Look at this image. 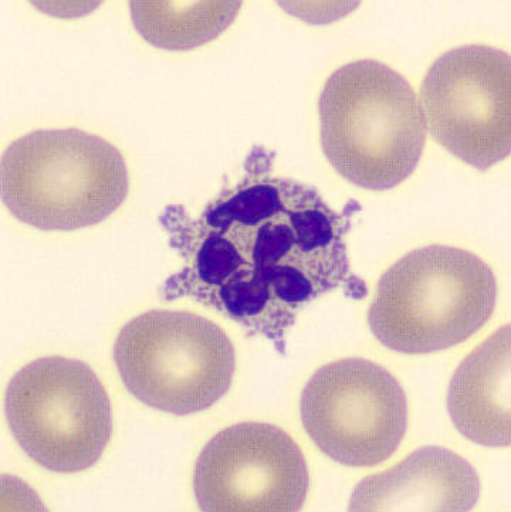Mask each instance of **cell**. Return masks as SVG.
I'll return each instance as SVG.
<instances>
[{
  "instance_id": "6da1fadb",
  "label": "cell",
  "mask_w": 511,
  "mask_h": 512,
  "mask_svg": "<svg viewBox=\"0 0 511 512\" xmlns=\"http://www.w3.org/2000/svg\"><path fill=\"white\" fill-rule=\"evenodd\" d=\"M273 161L255 147L245 176L201 215L179 205L159 215L184 263L161 296L192 298L286 354L287 331L306 305L338 288L361 300L367 286L351 273L345 243L360 206L335 212L311 186L273 175Z\"/></svg>"
},
{
  "instance_id": "7a4b0ae2",
  "label": "cell",
  "mask_w": 511,
  "mask_h": 512,
  "mask_svg": "<svg viewBox=\"0 0 511 512\" xmlns=\"http://www.w3.org/2000/svg\"><path fill=\"white\" fill-rule=\"evenodd\" d=\"M320 138L331 166L368 191H389L414 174L426 124L414 88L377 60L335 70L321 91Z\"/></svg>"
},
{
  "instance_id": "3957f363",
  "label": "cell",
  "mask_w": 511,
  "mask_h": 512,
  "mask_svg": "<svg viewBox=\"0 0 511 512\" xmlns=\"http://www.w3.org/2000/svg\"><path fill=\"white\" fill-rule=\"evenodd\" d=\"M130 188L120 149L77 130H36L13 141L0 162L3 205L46 232L98 225L120 209Z\"/></svg>"
},
{
  "instance_id": "277c9868",
  "label": "cell",
  "mask_w": 511,
  "mask_h": 512,
  "mask_svg": "<svg viewBox=\"0 0 511 512\" xmlns=\"http://www.w3.org/2000/svg\"><path fill=\"white\" fill-rule=\"evenodd\" d=\"M496 277L476 254L458 247L412 250L378 281L368 322L384 347L432 354L463 344L494 313Z\"/></svg>"
},
{
  "instance_id": "5b68a950",
  "label": "cell",
  "mask_w": 511,
  "mask_h": 512,
  "mask_svg": "<svg viewBox=\"0 0 511 512\" xmlns=\"http://www.w3.org/2000/svg\"><path fill=\"white\" fill-rule=\"evenodd\" d=\"M114 361L128 392L152 409L188 416L228 393L235 348L215 322L186 311L138 315L114 342Z\"/></svg>"
},
{
  "instance_id": "8992f818",
  "label": "cell",
  "mask_w": 511,
  "mask_h": 512,
  "mask_svg": "<svg viewBox=\"0 0 511 512\" xmlns=\"http://www.w3.org/2000/svg\"><path fill=\"white\" fill-rule=\"evenodd\" d=\"M10 432L27 456L54 473H79L103 456L113 433L110 398L77 359H36L10 379Z\"/></svg>"
},
{
  "instance_id": "52a82bcc",
  "label": "cell",
  "mask_w": 511,
  "mask_h": 512,
  "mask_svg": "<svg viewBox=\"0 0 511 512\" xmlns=\"http://www.w3.org/2000/svg\"><path fill=\"white\" fill-rule=\"evenodd\" d=\"M304 429L318 449L348 467L394 456L408 427V400L387 369L350 358L318 369L300 400Z\"/></svg>"
},
{
  "instance_id": "ba28073f",
  "label": "cell",
  "mask_w": 511,
  "mask_h": 512,
  "mask_svg": "<svg viewBox=\"0 0 511 512\" xmlns=\"http://www.w3.org/2000/svg\"><path fill=\"white\" fill-rule=\"evenodd\" d=\"M426 130L450 154L479 171L511 151L510 54L482 44L456 47L422 81Z\"/></svg>"
},
{
  "instance_id": "9c48e42d",
  "label": "cell",
  "mask_w": 511,
  "mask_h": 512,
  "mask_svg": "<svg viewBox=\"0 0 511 512\" xmlns=\"http://www.w3.org/2000/svg\"><path fill=\"white\" fill-rule=\"evenodd\" d=\"M309 484L300 447L266 423H240L216 434L194 474L196 501L205 512L300 511Z\"/></svg>"
},
{
  "instance_id": "30bf717a",
  "label": "cell",
  "mask_w": 511,
  "mask_h": 512,
  "mask_svg": "<svg viewBox=\"0 0 511 512\" xmlns=\"http://www.w3.org/2000/svg\"><path fill=\"white\" fill-rule=\"evenodd\" d=\"M475 467L443 447H421L384 473L365 477L351 495L348 510L472 511L479 501Z\"/></svg>"
},
{
  "instance_id": "8fae6325",
  "label": "cell",
  "mask_w": 511,
  "mask_h": 512,
  "mask_svg": "<svg viewBox=\"0 0 511 512\" xmlns=\"http://www.w3.org/2000/svg\"><path fill=\"white\" fill-rule=\"evenodd\" d=\"M510 382L507 324L467 356L450 381V419L466 439L480 446L510 447Z\"/></svg>"
},
{
  "instance_id": "7c38bea8",
  "label": "cell",
  "mask_w": 511,
  "mask_h": 512,
  "mask_svg": "<svg viewBox=\"0 0 511 512\" xmlns=\"http://www.w3.org/2000/svg\"><path fill=\"white\" fill-rule=\"evenodd\" d=\"M242 5L221 0H134L130 10L138 35L159 49L182 52L221 36Z\"/></svg>"
}]
</instances>
